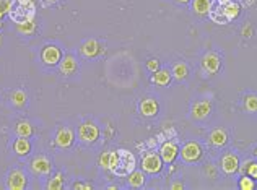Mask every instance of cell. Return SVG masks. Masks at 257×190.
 Instances as JSON below:
<instances>
[{
	"mask_svg": "<svg viewBox=\"0 0 257 190\" xmlns=\"http://www.w3.org/2000/svg\"><path fill=\"white\" fill-rule=\"evenodd\" d=\"M33 174L29 173L26 164H13L3 177V184L7 190H26L33 189Z\"/></svg>",
	"mask_w": 257,
	"mask_h": 190,
	"instance_id": "3957f363",
	"label": "cell"
},
{
	"mask_svg": "<svg viewBox=\"0 0 257 190\" xmlns=\"http://www.w3.org/2000/svg\"><path fill=\"white\" fill-rule=\"evenodd\" d=\"M179 143L174 142V140H168V142L161 143L160 150H158V153H160V156L163 158L164 164H174V161L177 158H179Z\"/></svg>",
	"mask_w": 257,
	"mask_h": 190,
	"instance_id": "ffe728a7",
	"label": "cell"
},
{
	"mask_svg": "<svg viewBox=\"0 0 257 190\" xmlns=\"http://www.w3.org/2000/svg\"><path fill=\"white\" fill-rule=\"evenodd\" d=\"M184 186H182V184H173V186H171V189H182Z\"/></svg>",
	"mask_w": 257,
	"mask_h": 190,
	"instance_id": "74e56055",
	"label": "cell"
},
{
	"mask_svg": "<svg viewBox=\"0 0 257 190\" xmlns=\"http://www.w3.org/2000/svg\"><path fill=\"white\" fill-rule=\"evenodd\" d=\"M39 28H41V23L38 21V16H36L34 20L24 24H16V34L18 38H24V42H28L39 34Z\"/></svg>",
	"mask_w": 257,
	"mask_h": 190,
	"instance_id": "44dd1931",
	"label": "cell"
},
{
	"mask_svg": "<svg viewBox=\"0 0 257 190\" xmlns=\"http://www.w3.org/2000/svg\"><path fill=\"white\" fill-rule=\"evenodd\" d=\"M10 3H11V0H0V21H2V18L8 13Z\"/></svg>",
	"mask_w": 257,
	"mask_h": 190,
	"instance_id": "836d02e7",
	"label": "cell"
},
{
	"mask_svg": "<svg viewBox=\"0 0 257 190\" xmlns=\"http://www.w3.org/2000/svg\"><path fill=\"white\" fill-rule=\"evenodd\" d=\"M2 28H3V23H2V21H0V29H2Z\"/></svg>",
	"mask_w": 257,
	"mask_h": 190,
	"instance_id": "b9f144b4",
	"label": "cell"
},
{
	"mask_svg": "<svg viewBox=\"0 0 257 190\" xmlns=\"http://www.w3.org/2000/svg\"><path fill=\"white\" fill-rule=\"evenodd\" d=\"M215 2H218V3H225V2H230V0H215Z\"/></svg>",
	"mask_w": 257,
	"mask_h": 190,
	"instance_id": "ab89813d",
	"label": "cell"
},
{
	"mask_svg": "<svg viewBox=\"0 0 257 190\" xmlns=\"http://www.w3.org/2000/svg\"><path fill=\"white\" fill-rule=\"evenodd\" d=\"M240 173L248 174L257 182V159H248V161H244L240 166Z\"/></svg>",
	"mask_w": 257,
	"mask_h": 190,
	"instance_id": "f546056e",
	"label": "cell"
},
{
	"mask_svg": "<svg viewBox=\"0 0 257 190\" xmlns=\"http://www.w3.org/2000/svg\"><path fill=\"white\" fill-rule=\"evenodd\" d=\"M223 65V57L220 56L217 51H209L205 52L200 59V70L204 73V77H213L222 70Z\"/></svg>",
	"mask_w": 257,
	"mask_h": 190,
	"instance_id": "9a60e30c",
	"label": "cell"
},
{
	"mask_svg": "<svg viewBox=\"0 0 257 190\" xmlns=\"http://www.w3.org/2000/svg\"><path fill=\"white\" fill-rule=\"evenodd\" d=\"M241 33H243L244 38H251V36H253V28H251V24H248V26H244Z\"/></svg>",
	"mask_w": 257,
	"mask_h": 190,
	"instance_id": "d590c367",
	"label": "cell"
},
{
	"mask_svg": "<svg viewBox=\"0 0 257 190\" xmlns=\"http://www.w3.org/2000/svg\"><path fill=\"white\" fill-rule=\"evenodd\" d=\"M171 73H173V80L176 82H187L189 77H191V69L184 60H174L173 65H171Z\"/></svg>",
	"mask_w": 257,
	"mask_h": 190,
	"instance_id": "d4e9b609",
	"label": "cell"
},
{
	"mask_svg": "<svg viewBox=\"0 0 257 190\" xmlns=\"http://www.w3.org/2000/svg\"><path fill=\"white\" fill-rule=\"evenodd\" d=\"M213 112H215V106H213V101L207 96L195 97L189 104V119L199 125L209 124L213 117Z\"/></svg>",
	"mask_w": 257,
	"mask_h": 190,
	"instance_id": "8992f818",
	"label": "cell"
},
{
	"mask_svg": "<svg viewBox=\"0 0 257 190\" xmlns=\"http://www.w3.org/2000/svg\"><path fill=\"white\" fill-rule=\"evenodd\" d=\"M11 135L13 137H26V138H33L34 137V125L31 124L29 120L26 119H20V120H16L13 125H11Z\"/></svg>",
	"mask_w": 257,
	"mask_h": 190,
	"instance_id": "603a6c76",
	"label": "cell"
},
{
	"mask_svg": "<svg viewBox=\"0 0 257 190\" xmlns=\"http://www.w3.org/2000/svg\"><path fill=\"white\" fill-rule=\"evenodd\" d=\"M24 164H26V168L29 169V173L33 174L34 179L42 181V182H46L47 177L56 171L54 156L47 151L33 153L28 159H24ZM42 186H44V184H42Z\"/></svg>",
	"mask_w": 257,
	"mask_h": 190,
	"instance_id": "7a4b0ae2",
	"label": "cell"
},
{
	"mask_svg": "<svg viewBox=\"0 0 257 190\" xmlns=\"http://www.w3.org/2000/svg\"><path fill=\"white\" fill-rule=\"evenodd\" d=\"M77 145L85 150H96L103 143V127L96 119H83L75 128Z\"/></svg>",
	"mask_w": 257,
	"mask_h": 190,
	"instance_id": "6da1fadb",
	"label": "cell"
},
{
	"mask_svg": "<svg viewBox=\"0 0 257 190\" xmlns=\"http://www.w3.org/2000/svg\"><path fill=\"white\" fill-rule=\"evenodd\" d=\"M59 2H62V0H39L41 7H52V5H57Z\"/></svg>",
	"mask_w": 257,
	"mask_h": 190,
	"instance_id": "e575fe53",
	"label": "cell"
},
{
	"mask_svg": "<svg viewBox=\"0 0 257 190\" xmlns=\"http://www.w3.org/2000/svg\"><path fill=\"white\" fill-rule=\"evenodd\" d=\"M116 161H118V151L108 150L101 153L100 159H98V166L103 171H109V173H111L113 168L116 166Z\"/></svg>",
	"mask_w": 257,
	"mask_h": 190,
	"instance_id": "484cf974",
	"label": "cell"
},
{
	"mask_svg": "<svg viewBox=\"0 0 257 190\" xmlns=\"http://www.w3.org/2000/svg\"><path fill=\"white\" fill-rule=\"evenodd\" d=\"M69 189H72V190H90V189H93V186L85 179H73V182L69 186Z\"/></svg>",
	"mask_w": 257,
	"mask_h": 190,
	"instance_id": "1f68e13d",
	"label": "cell"
},
{
	"mask_svg": "<svg viewBox=\"0 0 257 190\" xmlns=\"http://www.w3.org/2000/svg\"><path fill=\"white\" fill-rule=\"evenodd\" d=\"M137 111L143 119H155L156 115L160 114V102H158L155 97H143V99L138 102Z\"/></svg>",
	"mask_w": 257,
	"mask_h": 190,
	"instance_id": "d6986e66",
	"label": "cell"
},
{
	"mask_svg": "<svg viewBox=\"0 0 257 190\" xmlns=\"http://www.w3.org/2000/svg\"><path fill=\"white\" fill-rule=\"evenodd\" d=\"M204 146L197 140H187L179 148V156L181 161L187 164V166H194V164H199L204 158Z\"/></svg>",
	"mask_w": 257,
	"mask_h": 190,
	"instance_id": "7c38bea8",
	"label": "cell"
},
{
	"mask_svg": "<svg viewBox=\"0 0 257 190\" xmlns=\"http://www.w3.org/2000/svg\"><path fill=\"white\" fill-rule=\"evenodd\" d=\"M146 70H148L150 73H155L156 70H160L161 69V62H160V59H156V57H150L148 60H146Z\"/></svg>",
	"mask_w": 257,
	"mask_h": 190,
	"instance_id": "d6a6232c",
	"label": "cell"
},
{
	"mask_svg": "<svg viewBox=\"0 0 257 190\" xmlns=\"http://www.w3.org/2000/svg\"><path fill=\"white\" fill-rule=\"evenodd\" d=\"M213 5V0H192L191 2V10L195 16L199 18H205L209 16L210 8Z\"/></svg>",
	"mask_w": 257,
	"mask_h": 190,
	"instance_id": "83f0119b",
	"label": "cell"
},
{
	"mask_svg": "<svg viewBox=\"0 0 257 190\" xmlns=\"http://www.w3.org/2000/svg\"><path fill=\"white\" fill-rule=\"evenodd\" d=\"M126 179H127V184H126L127 189H143L145 182H146V176L142 169L137 168V169H133Z\"/></svg>",
	"mask_w": 257,
	"mask_h": 190,
	"instance_id": "4316f807",
	"label": "cell"
},
{
	"mask_svg": "<svg viewBox=\"0 0 257 190\" xmlns=\"http://www.w3.org/2000/svg\"><path fill=\"white\" fill-rule=\"evenodd\" d=\"M7 16L11 23L24 24L38 16V5L34 0H11Z\"/></svg>",
	"mask_w": 257,
	"mask_h": 190,
	"instance_id": "5b68a950",
	"label": "cell"
},
{
	"mask_svg": "<svg viewBox=\"0 0 257 190\" xmlns=\"http://www.w3.org/2000/svg\"><path fill=\"white\" fill-rule=\"evenodd\" d=\"M8 146L11 153L20 159H28L34 151L33 138H26V137H13L10 140Z\"/></svg>",
	"mask_w": 257,
	"mask_h": 190,
	"instance_id": "e0dca14e",
	"label": "cell"
},
{
	"mask_svg": "<svg viewBox=\"0 0 257 190\" xmlns=\"http://www.w3.org/2000/svg\"><path fill=\"white\" fill-rule=\"evenodd\" d=\"M8 102H10V106L18 112L26 111L29 106V95H28L26 88L18 87L15 90H11L8 95Z\"/></svg>",
	"mask_w": 257,
	"mask_h": 190,
	"instance_id": "ac0fdd59",
	"label": "cell"
},
{
	"mask_svg": "<svg viewBox=\"0 0 257 190\" xmlns=\"http://www.w3.org/2000/svg\"><path fill=\"white\" fill-rule=\"evenodd\" d=\"M241 13V5L236 0H230V2L218 3L213 2L209 18L217 24H228L230 21H235Z\"/></svg>",
	"mask_w": 257,
	"mask_h": 190,
	"instance_id": "52a82bcc",
	"label": "cell"
},
{
	"mask_svg": "<svg viewBox=\"0 0 257 190\" xmlns=\"http://www.w3.org/2000/svg\"><path fill=\"white\" fill-rule=\"evenodd\" d=\"M205 143L209 148L220 151V150H225L226 146L230 145V133L226 128L223 127H215L207 133L205 137Z\"/></svg>",
	"mask_w": 257,
	"mask_h": 190,
	"instance_id": "2e32d148",
	"label": "cell"
},
{
	"mask_svg": "<svg viewBox=\"0 0 257 190\" xmlns=\"http://www.w3.org/2000/svg\"><path fill=\"white\" fill-rule=\"evenodd\" d=\"M65 54V47L57 41H49L39 47L38 62L44 70H56Z\"/></svg>",
	"mask_w": 257,
	"mask_h": 190,
	"instance_id": "277c9868",
	"label": "cell"
},
{
	"mask_svg": "<svg viewBox=\"0 0 257 190\" xmlns=\"http://www.w3.org/2000/svg\"><path fill=\"white\" fill-rule=\"evenodd\" d=\"M174 2L177 3V5H189L192 2V0H174Z\"/></svg>",
	"mask_w": 257,
	"mask_h": 190,
	"instance_id": "8d00e7d4",
	"label": "cell"
},
{
	"mask_svg": "<svg viewBox=\"0 0 257 190\" xmlns=\"http://www.w3.org/2000/svg\"><path fill=\"white\" fill-rule=\"evenodd\" d=\"M77 145V133L69 122H60L52 133V146L57 151H69Z\"/></svg>",
	"mask_w": 257,
	"mask_h": 190,
	"instance_id": "ba28073f",
	"label": "cell"
},
{
	"mask_svg": "<svg viewBox=\"0 0 257 190\" xmlns=\"http://www.w3.org/2000/svg\"><path fill=\"white\" fill-rule=\"evenodd\" d=\"M240 166H241V159L240 155L236 151H230L226 150L220 155L218 159V169L222 171L223 176L226 177H231L240 173Z\"/></svg>",
	"mask_w": 257,
	"mask_h": 190,
	"instance_id": "4fadbf2b",
	"label": "cell"
},
{
	"mask_svg": "<svg viewBox=\"0 0 257 190\" xmlns=\"http://www.w3.org/2000/svg\"><path fill=\"white\" fill-rule=\"evenodd\" d=\"M116 151H118V161L111 174L116 177H127L133 169H137V156L127 148H118Z\"/></svg>",
	"mask_w": 257,
	"mask_h": 190,
	"instance_id": "30bf717a",
	"label": "cell"
},
{
	"mask_svg": "<svg viewBox=\"0 0 257 190\" xmlns=\"http://www.w3.org/2000/svg\"><path fill=\"white\" fill-rule=\"evenodd\" d=\"M238 187L241 190H254V189H257V182L253 179V177H249L248 174H243L240 179H238Z\"/></svg>",
	"mask_w": 257,
	"mask_h": 190,
	"instance_id": "4dcf8cb0",
	"label": "cell"
},
{
	"mask_svg": "<svg viewBox=\"0 0 257 190\" xmlns=\"http://www.w3.org/2000/svg\"><path fill=\"white\" fill-rule=\"evenodd\" d=\"M82 70V59L78 56L77 51H65L62 60L57 67L59 75L69 80V78H75Z\"/></svg>",
	"mask_w": 257,
	"mask_h": 190,
	"instance_id": "8fae6325",
	"label": "cell"
},
{
	"mask_svg": "<svg viewBox=\"0 0 257 190\" xmlns=\"http://www.w3.org/2000/svg\"><path fill=\"white\" fill-rule=\"evenodd\" d=\"M77 52L82 60L95 62V60L101 59L106 54V44H105V41L100 38H87L80 42Z\"/></svg>",
	"mask_w": 257,
	"mask_h": 190,
	"instance_id": "9c48e42d",
	"label": "cell"
},
{
	"mask_svg": "<svg viewBox=\"0 0 257 190\" xmlns=\"http://www.w3.org/2000/svg\"><path fill=\"white\" fill-rule=\"evenodd\" d=\"M243 107L249 114H257V93H246L243 97Z\"/></svg>",
	"mask_w": 257,
	"mask_h": 190,
	"instance_id": "f1b7e54d",
	"label": "cell"
},
{
	"mask_svg": "<svg viewBox=\"0 0 257 190\" xmlns=\"http://www.w3.org/2000/svg\"><path fill=\"white\" fill-rule=\"evenodd\" d=\"M253 155H254V158L257 159V146H256V148L253 150Z\"/></svg>",
	"mask_w": 257,
	"mask_h": 190,
	"instance_id": "f35d334b",
	"label": "cell"
},
{
	"mask_svg": "<svg viewBox=\"0 0 257 190\" xmlns=\"http://www.w3.org/2000/svg\"><path fill=\"white\" fill-rule=\"evenodd\" d=\"M67 173L65 171H60L56 169L54 173L47 177V181L44 182V189L47 190H64V189H69V184H67Z\"/></svg>",
	"mask_w": 257,
	"mask_h": 190,
	"instance_id": "7402d4cb",
	"label": "cell"
},
{
	"mask_svg": "<svg viewBox=\"0 0 257 190\" xmlns=\"http://www.w3.org/2000/svg\"><path fill=\"white\" fill-rule=\"evenodd\" d=\"M140 168L145 174H150V176H155V174H160L163 168H164V161L163 158L160 156L158 151H145L142 159H140Z\"/></svg>",
	"mask_w": 257,
	"mask_h": 190,
	"instance_id": "5bb4252c",
	"label": "cell"
},
{
	"mask_svg": "<svg viewBox=\"0 0 257 190\" xmlns=\"http://www.w3.org/2000/svg\"><path fill=\"white\" fill-rule=\"evenodd\" d=\"M0 46H2V33H0Z\"/></svg>",
	"mask_w": 257,
	"mask_h": 190,
	"instance_id": "60d3db41",
	"label": "cell"
},
{
	"mask_svg": "<svg viewBox=\"0 0 257 190\" xmlns=\"http://www.w3.org/2000/svg\"><path fill=\"white\" fill-rule=\"evenodd\" d=\"M151 85H155L158 88H166L173 82V73H171V69L168 67H161L160 70H156L155 73H151L150 77Z\"/></svg>",
	"mask_w": 257,
	"mask_h": 190,
	"instance_id": "cb8c5ba5",
	"label": "cell"
}]
</instances>
